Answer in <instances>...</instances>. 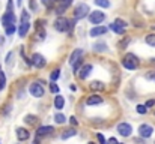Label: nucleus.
<instances>
[{"label":"nucleus","instance_id":"obj_29","mask_svg":"<svg viewBox=\"0 0 155 144\" xmlns=\"http://www.w3.org/2000/svg\"><path fill=\"white\" fill-rule=\"evenodd\" d=\"M137 113H139V114H146V113H148L146 105H137Z\"/></svg>","mask_w":155,"mask_h":144},{"label":"nucleus","instance_id":"obj_26","mask_svg":"<svg viewBox=\"0 0 155 144\" xmlns=\"http://www.w3.org/2000/svg\"><path fill=\"white\" fill-rule=\"evenodd\" d=\"M95 5L100 6V8H108L110 6V2L108 0H95Z\"/></svg>","mask_w":155,"mask_h":144},{"label":"nucleus","instance_id":"obj_28","mask_svg":"<svg viewBox=\"0 0 155 144\" xmlns=\"http://www.w3.org/2000/svg\"><path fill=\"white\" fill-rule=\"evenodd\" d=\"M59 77H60V71H59V69H54V71L51 72V75H50L51 81H56V80H57Z\"/></svg>","mask_w":155,"mask_h":144},{"label":"nucleus","instance_id":"obj_8","mask_svg":"<svg viewBox=\"0 0 155 144\" xmlns=\"http://www.w3.org/2000/svg\"><path fill=\"white\" fill-rule=\"evenodd\" d=\"M15 21H17V18H15V15H14L11 11H8V12L2 17V24H3L5 27H9V26L15 24Z\"/></svg>","mask_w":155,"mask_h":144},{"label":"nucleus","instance_id":"obj_6","mask_svg":"<svg viewBox=\"0 0 155 144\" xmlns=\"http://www.w3.org/2000/svg\"><path fill=\"white\" fill-rule=\"evenodd\" d=\"M29 90H30L32 96H35V98L44 96V87H42V83H41V81H39V83H32Z\"/></svg>","mask_w":155,"mask_h":144},{"label":"nucleus","instance_id":"obj_20","mask_svg":"<svg viewBox=\"0 0 155 144\" xmlns=\"http://www.w3.org/2000/svg\"><path fill=\"white\" fill-rule=\"evenodd\" d=\"M91 90H94V92H98V90H104V84L101 81H94V83H91Z\"/></svg>","mask_w":155,"mask_h":144},{"label":"nucleus","instance_id":"obj_27","mask_svg":"<svg viewBox=\"0 0 155 144\" xmlns=\"http://www.w3.org/2000/svg\"><path fill=\"white\" fill-rule=\"evenodd\" d=\"M5 84H6V77H5V74H3V72H0V92L3 90Z\"/></svg>","mask_w":155,"mask_h":144},{"label":"nucleus","instance_id":"obj_43","mask_svg":"<svg viewBox=\"0 0 155 144\" xmlns=\"http://www.w3.org/2000/svg\"><path fill=\"white\" fill-rule=\"evenodd\" d=\"M89 144H95V143H89Z\"/></svg>","mask_w":155,"mask_h":144},{"label":"nucleus","instance_id":"obj_40","mask_svg":"<svg viewBox=\"0 0 155 144\" xmlns=\"http://www.w3.org/2000/svg\"><path fill=\"white\" fill-rule=\"evenodd\" d=\"M151 63H152V65H155V59H152V60H151Z\"/></svg>","mask_w":155,"mask_h":144},{"label":"nucleus","instance_id":"obj_42","mask_svg":"<svg viewBox=\"0 0 155 144\" xmlns=\"http://www.w3.org/2000/svg\"><path fill=\"white\" fill-rule=\"evenodd\" d=\"M152 29H154V30H155V26H152Z\"/></svg>","mask_w":155,"mask_h":144},{"label":"nucleus","instance_id":"obj_21","mask_svg":"<svg viewBox=\"0 0 155 144\" xmlns=\"http://www.w3.org/2000/svg\"><path fill=\"white\" fill-rule=\"evenodd\" d=\"M94 50H95L97 53H104V51H107V45H105L104 42H97V44L94 45Z\"/></svg>","mask_w":155,"mask_h":144},{"label":"nucleus","instance_id":"obj_25","mask_svg":"<svg viewBox=\"0 0 155 144\" xmlns=\"http://www.w3.org/2000/svg\"><path fill=\"white\" fill-rule=\"evenodd\" d=\"M54 120H56V123L62 125V123H65V122H66V117H65L62 113H57V114L54 116Z\"/></svg>","mask_w":155,"mask_h":144},{"label":"nucleus","instance_id":"obj_15","mask_svg":"<svg viewBox=\"0 0 155 144\" xmlns=\"http://www.w3.org/2000/svg\"><path fill=\"white\" fill-rule=\"evenodd\" d=\"M101 102H103V98L100 95H92L86 99V104H87V105H98V104H101Z\"/></svg>","mask_w":155,"mask_h":144},{"label":"nucleus","instance_id":"obj_9","mask_svg":"<svg viewBox=\"0 0 155 144\" xmlns=\"http://www.w3.org/2000/svg\"><path fill=\"white\" fill-rule=\"evenodd\" d=\"M117 132L122 137H130L131 132H133V128H131L130 123H119L117 125Z\"/></svg>","mask_w":155,"mask_h":144},{"label":"nucleus","instance_id":"obj_13","mask_svg":"<svg viewBox=\"0 0 155 144\" xmlns=\"http://www.w3.org/2000/svg\"><path fill=\"white\" fill-rule=\"evenodd\" d=\"M91 71H92V65H84V66L81 68V71H80V74H78V77H80L81 80H86V78L89 77V74H91Z\"/></svg>","mask_w":155,"mask_h":144},{"label":"nucleus","instance_id":"obj_24","mask_svg":"<svg viewBox=\"0 0 155 144\" xmlns=\"http://www.w3.org/2000/svg\"><path fill=\"white\" fill-rule=\"evenodd\" d=\"M77 132H75V129H68V131H65L63 134H62V140H66V138H71V137H74Z\"/></svg>","mask_w":155,"mask_h":144},{"label":"nucleus","instance_id":"obj_5","mask_svg":"<svg viewBox=\"0 0 155 144\" xmlns=\"http://www.w3.org/2000/svg\"><path fill=\"white\" fill-rule=\"evenodd\" d=\"M104 20H105V14L101 12V11H94V12H91V15H89V21H91L92 24H101Z\"/></svg>","mask_w":155,"mask_h":144},{"label":"nucleus","instance_id":"obj_32","mask_svg":"<svg viewBox=\"0 0 155 144\" xmlns=\"http://www.w3.org/2000/svg\"><path fill=\"white\" fill-rule=\"evenodd\" d=\"M50 90H51L53 93H57V92H59V87H57V84L51 83V84H50Z\"/></svg>","mask_w":155,"mask_h":144},{"label":"nucleus","instance_id":"obj_16","mask_svg":"<svg viewBox=\"0 0 155 144\" xmlns=\"http://www.w3.org/2000/svg\"><path fill=\"white\" fill-rule=\"evenodd\" d=\"M69 5H71V0H63V2H60V5L56 8V14H57V15H62Z\"/></svg>","mask_w":155,"mask_h":144},{"label":"nucleus","instance_id":"obj_23","mask_svg":"<svg viewBox=\"0 0 155 144\" xmlns=\"http://www.w3.org/2000/svg\"><path fill=\"white\" fill-rule=\"evenodd\" d=\"M145 42H146L148 45H151V47H155V33L148 35V36L145 38Z\"/></svg>","mask_w":155,"mask_h":144},{"label":"nucleus","instance_id":"obj_7","mask_svg":"<svg viewBox=\"0 0 155 144\" xmlns=\"http://www.w3.org/2000/svg\"><path fill=\"white\" fill-rule=\"evenodd\" d=\"M152 132H154V128L151 125H148V123H143V125L139 126V135L142 138H149L152 135Z\"/></svg>","mask_w":155,"mask_h":144},{"label":"nucleus","instance_id":"obj_34","mask_svg":"<svg viewBox=\"0 0 155 144\" xmlns=\"http://www.w3.org/2000/svg\"><path fill=\"white\" fill-rule=\"evenodd\" d=\"M72 66H74V72H77V71L80 69V66H81V60H78V62H77L75 65H72Z\"/></svg>","mask_w":155,"mask_h":144},{"label":"nucleus","instance_id":"obj_14","mask_svg":"<svg viewBox=\"0 0 155 144\" xmlns=\"http://www.w3.org/2000/svg\"><path fill=\"white\" fill-rule=\"evenodd\" d=\"M105 32H107L105 27H103V26H97V27H94V29L89 32V35L94 36V38H97V36H100V35H104Z\"/></svg>","mask_w":155,"mask_h":144},{"label":"nucleus","instance_id":"obj_4","mask_svg":"<svg viewBox=\"0 0 155 144\" xmlns=\"http://www.w3.org/2000/svg\"><path fill=\"white\" fill-rule=\"evenodd\" d=\"M87 12H89V6H87L86 3L77 5V6H75V11H74V20L77 21V20L84 18V17L87 15Z\"/></svg>","mask_w":155,"mask_h":144},{"label":"nucleus","instance_id":"obj_41","mask_svg":"<svg viewBox=\"0 0 155 144\" xmlns=\"http://www.w3.org/2000/svg\"><path fill=\"white\" fill-rule=\"evenodd\" d=\"M17 3H18V5H21V0H17Z\"/></svg>","mask_w":155,"mask_h":144},{"label":"nucleus","instance_id":"obj_39","mask_svg":"<svg viewBox=\"0 0 155 144\" xmlns=\"http://www.w3.org/2000/svg\"><path fill=\"white\" fill-rule=\"evenodd\" d=\"M148 78H149V80H155V72L149 74V75H148Z\"/></svg>","mask_w":155,"mask_h":144},{"label":"nucleus","instance_id":"obj_19","mask_svg":"<svg viewBox=\"0 0 155 144\" xmlns=\"http://www.w3.org/2000/svg\"><path fill=\"white\" fill-rule=\"evenodd\" d=\"M63 105H65L63 96H56V98H54V108H56V110H62Z\"/></svg>","mask_w":155,"mask_h":144},{"label":"nucleus","instance_id":"obj_45","mask_svg":"<svg viewBox=\"0 0 155 144\" xmlns=\"http://www.w3.org/2000/svg\"><path fill=\"white\" fill-rule=\"evenodd\" d=\"M0 72H2V71H0Z\"/></svg>","mask_w":155,"mask_h":144},{"label":"nucleus","instance_id":"obj_44","mask_svg":"<svg viewBox=\"0 0 155 144\" xmlns=\"http://www.w3.org/2000/svg\"><path fill=\"white\" fill-rule=\"evenodd\" d=\"M35 144H38V143H35Z\"/></svg>","mask_w":155,"mask_h":144},{"label":"nucleus","instance_id":"obj_35","mask_svg":"<svg viewBox=\"0 0 155 144\" xmlns=\"http://www.w3.org/2000/svg\"><path fill=\"white\" fill-rule=\"evenodd\" d=\"M97 137H98V141H100V144H105V140H104L103 134H98Z\"/></svg>","mask_w":155,"mask_h":144},{"label":"nucleus","instance_id":"obj_1","mask_svg":"<svg viewBox=\"0 0 155 144\" xmlns=\"http://www.w3.org/2000/svg\"><path fill=\"white\" fill-rule=\"evenodd\" d=\"M122 65H124V68L133 71V69H136V68L139 66V59H137L133 53H128V54H125V56L122 57Z\"/></svg>","mask_w":155,"mask_h":144},{"label":"nucleus","instance_id":"obj_11","mask_svg":"<svg viewBox=\"0 0 155 144\" xmlns=\"http://www.w3.org/2000/svg\"><path fill=\"white\" fill-rule=\"evenodd\" d=\"M29 137H30V134L26 128H18L17 129V138L20 141H26V140H29Z\"/></svg>","mask_w":155,"mask_h":144},{"label":"nucleus","instance_id":"obj_30","mask_svg":"<svg viewBox=\"0 0 155 144\" xmlns=\"http://www.w3.org/2000/svg\"><path fill=\"white\" fill-rule=\"evenodd\" d=\"M130 41H131V39H130V38H125V41H120V42H119V45H117V47H119V48H127V45H128V44H130Z\"/></svg>","mask_w":155,"mask_h":144},{"label":"nucleus","instance_id":"obj_33","mask_svg":"<svg viewBox=\"0 0 155 144\" xmlns=\"http://www.w3.org/2000/svg\"><path fill=\"white\" fill-rule=\"evenodd\" d=\"M145 105H146V108H151V107H154V105H155V99H149V101H148Z\"/></svg>","mask_w":155,"mask_h":144},{"label":"nucleus","instance_id":"obj_18","mask_svg":"<svg viewBox=\"0 0 155 144\" xmlns=\"http://www.w3.org/2000/svg\"><path fill=\"white\" fill-rule=\"evenodd\" d=\"M110 30H113V32H116L117 35H124V33H125V27H122V26H119L117 23H111V24H110Z\"/></svg>","mask_w":155,"mask_h":144},{"label":"nucleus","instance_id":"obj_17","mask_svg":"<svg viewBox=\"0 0 155 144\" xmlns=\"http://www.w3.org/2000/svg\"><path fill=\"white\" fill-rule=\"evenodd\" d=\"M53 131H54L53 126H39L38 131H36V134H38V137H39V135H47V134H50Z\"/></svg>","mask_w":155,"mask_h":144},{"label":"nucleus","instance_id":"obj_12","mask_svg":"<svg viewBox=\"0 0 155 144\" xmlns=\"http://www.w3.org/2000/svg\"><path fill=\"white\" fill-rule=\"evenodd\" d=\"M81 56H83V50H75L72 54H71V57H69V63L71 65H75L78 60H81Z\"/></svg>","mask_w":155,"mask_h":144},{"label":"nucleus","instance_id":"obj_3","mask_svg":"<svg viewBox=\"0 0 155 144\" xmlns=\"http://www.w3.org/2000/svg\"><path fill=\"white\" fill-rule=\"evenodd\" d=\"M29 29H30V23H29V14H27V11H23V14H21V26H20V30H18L20 36H21V38H24V36L27 35Z\"/></svg>","mask_w":155,"mask_h":144},{"label":"nucleus","instance_id":"obj_22","mask_svg":"<svg viewBox=\"0 0 155 144\" xmlns=\"http://www.w3.org/2000/svg\"><path fill=\"white\" fill-rule=\"evenodd\" d=\"M24 122H26L27 125H35V123L38 122V117H36V116H33V114H29V116H26Z\"/></svg>","mask_w":155,"mask_h":144},{"label":"nucleus","instance_id":"obj_10","mask_svg":"<svg viewBox=\"0 0 155 144\" xmlns=\"http://www.w3.org/2000/svg\"><path fill=\"white\" fill-rule=\"evenodd\" d=\"M32 65H35L38 69H42L45 65H47V62H45V59H44V56H41V54H33V57H32Z\"/></svg>","mask_w":155,"mask_h":144},{"label":"nucleus","instance_id":"obj_38","mask_svg":"<svg viewBox=\"0 0 155 144\" xmlns=\"http://www.w3.org/2000/svg\"><path fill=\"white\" fill-rule=\"evenodd\" d=\"M107 144H119V143H117V140H116V138H110V140L107 141Z\"/></svg>","mask_w":155,"mask_h":144},{"label":"nucleus","instance_id":"obj_37","mask_svg":"<svg viewBox=\"0 0 155 144\" xmlns=\"http://www.w3.org/2000/svg\"><path fill=\"white\" fill-rule=\"evenodd\" d=\"M69 122H71V125H75V126L78 125V122H77V119H75V117H71V119H69Z\"/></svg>","mask_w":155,"mask_h":144},{"label":"nucleus","instance_id":"obj_36","mask_svg":"<svg viewBox=\"0 0 155 144\" xmlns=\"http://www.w3.org/2000/svg\"><path fill=\"white\" fill-rule=\"evenodd\" d=\"M114 23H117V24H119V26H122V27H125V26H127V23H125L124 20H116Z\"/></svg>","mask_w":155,"mask_h":144},{"label":"nucleus","instance_id":"obj_2","mask_svg":"<svg viewBox=\"0 0 155 144\" xmlns=\"http://www.w3.org/2000/svg\"><path fill=\"white\" fill-rule=\"evenodd\" d=\"M71 27H72L71 21L66 20L65 17H59V18L54 21V29H56L57 32H68Z\"/></svg>","mask_w":155,"mask_h":144},{"label":"nucleus","instance_id":"obj_31","mask_svg":"<svg viewBox=\"0 0 155 144\" xmlns=\"http://www.w3.org/2000/svg\"><path fill=\"white\" fill-rule=\"evenodd\" d=\"M15 30H17V27H15V24H12V26L6 27V35H12Z\"/></svg>","mask_w":155,"mask_h":144}]
</instances>
